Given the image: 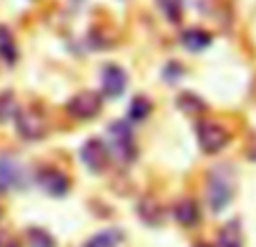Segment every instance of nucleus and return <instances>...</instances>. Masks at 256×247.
I'll return each instance as SVG.
<instances>
[{"label":"nucleus","instance_id":"nucleus-1","mask_svg":"<svg viewBox=\"0 0 256 247\" xmlns=\"http://www.w3.org/2000/svg\"><path fill=\"white\" fill-rule=\"evenodd\" d=\"M234 171L230 166H216L209 173L207 182V202L212 212H222L234 198Z\"/></svg>","mask_w":256,"mask_h":247},{"label":"nucleus","instance_id":"nucleus-2","mask_svg":"<svg viewBox=\"0 0 256 247\" xmlns=\"http://www.w3.org/2000/svg\"><path fill=\"white\" fill-rule=\"evenodd\" d=\"M108 140H110V148L122 162H130L135 158V140H132V130L128 122H112L108 126Z\"/></svg>","mask_w":256,"mask_h":247},{"label":"nucleus","instance_id":"nucleus-3","mask_svg":"<svg viewBox=\"0 0 256 247\" xmlns=\"http://www.w3.org/2000/svg\"><path fill=\"white\" fill-rule=\"evenodd\" d=\"M198 142L204 153H218L230 144V132L216 122L198 124Z\"/></svg>","mask_w":256,"mask_h":247},{"label":"nucleus","instance_id":"nucleus-4","mask_svg":"<svg viewBox=\"0 0 256 247\" xmlns=\"http://www.w3.org/2000/svg\"><path fill=\"white\" fill-rule=\"evenodd\" d=\"M102 110V97L97 92H79L68 102V112L76 120H92Z\"/></svg>","mask_w":256,"mask_h":247},{"label":"nucleus","instance_id":"nucleus-5","mask_svg":"<svg viewBox=\"0 0 256 247\" xmlns=\"http://www.w3.org/2000/svg\"><path fill=\"white\" fill-rule=\"evenodd\" d=\"M81 162L90 168V171L99 173L106 168L108 164V148L102 140H88L81 146Z\"/></svg>","mask_w":256,"mask_h":247},{"label":"nucleus","instance_id":"nucleus-6","mask_svg":"<svg viewBox=\"0 0 256 247\" xmlns=\"http://www.w3.org/2000/svg\"><path fill=\"white\" fill-rule=\"evenodd\" d=\"M102 90L110 99L120 97L126 90V72L120 66H106L102 70Z\"/></svg>","mask_w":256,"mask_h":247},{"label":"nucleus","instance_id":"nucleus-7","mask_svg":"<svg viewBox=\"0 0 256 247\" xmlns=\"http://www.w3.org/2000/svg\"><path fill=\"white\" fill-rule=\"evenodd\" d=\"M22 184V166L12 155H0V191Z\"/></svg>","mask_w":256,"mask_h":247},{"label":"nucleus","instance_id":"nucleus-8","mask_svg":"<svg viewBox=\"0 0 256 247\" xmlns=\"http://www.w3.org/2000/svg\"><path fill=\"white\" fill-rule=\"evenodd\" d=\"M38 184L43 186V191L50 196H66L70 182H68V178L63 176L61 171H56V168H43V171L38 173Z\"/></svg>","mask_w":256,"mask_h":247},{"label":"nucleus","instance_id":"nucleus-9","mask_svg":"<svg viewBox=\"0 0 256 247\" xmlns=\"http://www.w3.org/2000/svg\"><path fill=\"white\" fill-rule=\"evenodd\" d=\"M16 126L20 137L25 140H38V137L45 135V122L40 115H34V112H20L16 115Z\"/></svg>","mask_w":256,"mask_h":247},{"label":"nucleus","instance_id":"nucleus-10","mask_svg":"<svg viewBox=\"0 0 256 247\" xmlns=\"http://www.w3.org/2000/svg\"><path fill=\"white\" fill-rule=\"evenodd\" d=\"M180 40L186 50H191V52H200V50H204V48L212 45V34L204 32V30H198V27H191V30L182 32Z\"/></svg>","mask_w":256,"mask_h":247},{"label":"nucleus","instance_id":"nucleus-11","mask_svg":"<svg viewBox=\"0 0 256 247\" xmlns=\"http://www.w3.org/2000/svg\"><path fill=\"white\" fill-rule=\"evenodd\" d=\"M176 218L180 225H186V227H194L196 222L200 220V212H198V204L194 200H180L176 204Z\"/></svg>","mask_w":256,"mask_h":247},{"label":"nucleus","instance_id":"nucleus-12","mask_svg":"<svg viewBox=\"0 0 256 247\" xmlns=\"http://www.w3.org/2000/svg\"><path fill=\"white\" fill-rule=\"evenodd\" d=\"M218 245L220 247H243V234H240L238 220H230L218 232Z\"/></svg>","mask_w":256,"mask_h":247},{"label":"nucleus","instance_id":"nucleus-13","mask_svg":"<svg viewBox=\"0 0 256 247\" xmlns=\"http://www.w3.org/2000/svg\"><path fill=\"white\" fill-rule=\"evenodd\" d=\"M122 238L124 236H122L120 230H106V232H99L97 236H92L84 247H120Z\"/></svg>","mask_w":256,"mask_h":247},{"label":"nucleus","instance_id":"nucleus-14","mask_svg":"<svg viewBox=\"0 0 256 247\" xmlns=\"http://www.w3.org/2000/svg\"><path fill=\"white\" fill-rule=\"evenodd\" d=\"M0 54H2V58L7 63H14L16 61V43H14V36L12 32L7 30V27L0 25Z\"/></svg>","mask_w":256,"mask_h":247},{"label":"nucleus","instance_id":"nucleus-15","mask_svg":"<svg viewBox=\"0 0 256 247\" xmlns=\"http://www.w3.org/2000/svg\"><path fill=\"white\" fill-rule=\"evenodd\" d=\"M178 108L184 112H189V115H196V112H202L204 110V104L200 102L196 94L191 92H182L180 97H178Z\"/></svg>","mask_w":256,"mask_h":247},{"label":"nucleus","instance_id":"nucleus-16","mask_svg":"<svg viewBox=\"0 0 256 247\" xmlns=\"http://www.w3.org/2000/svg\"><path fill=\"white\" fill-rule=\"evenodd\" d=\"M150 102L146 97H135L132 99V104H130V108H128V112H130V120H135V122H142V120H146V115H150Z\"/></svg>","mask_w":256,"mask_h":247},{"label":"nucleus","instance_id":"nucleus-17","mask_svg":"<svg viewBox=\"0 0 256 247\" xmlns=\"http://www.w3.org/2000/svg\"><path fill=\"white\" fill-rule=\"evenodd\" d=\"M140 216L144 218L148 225H158V222L162 220V212H160V207L153 202V200H142V204H140Z\"/></svg>","mask_w":256,"mask_h":247},{"label":"nucleus","instance_id":"nucleus-18","mask_svg":"<svg viewBox=\"0 0 256 247\" xmlns=\"http://www.w3.org/2000/svg\"><path fill=\"white\" fill-rule=\"evenodd\" d=\"M16 102H14L12 92H2L0 94V122H9L12 117H16Z\"/></svg>","mask_w":256,"mask_h":247},{"label":"nucleus","instance_id":"nucleus-19","mask_svg":"<svg viewBox=\"0 0 256 247\" xmlns=\"http://www.w3.org/2000/svg\"><path fill=\"white\" fill-rule=\"evenodd\" d=\"M30 247H54V238L45 230H30L27 232Z\"/></svg>","mask_w":256,"mask_h":247},{"label":"nucleus","instance_id":"nucleus-20","mask_svg":"<svg viewBox=\"0 0 256 247\" xmlns=\"http://www.w3.org/2000/svg\"><path fill=\"white\" fill-rule=\"evenodd\" d=\"M158 4L162 7V12L166 14V18H171V20H180L182 0H158Z\"/></svg>","mask_w":256,"mask_h":247},{"label":"nucleus","instance_id":"nucleus-21","mask_svg":"<svg viewBox=\"0 0 256 247\" xmlns=\"http://www.w3.org/2000/svg\"><path fill=\"white\" fill-rule=\"evenodd\" d=\"M248 158L256 162V137H252V142L248 144Z\"/></svg>","mask_w":256,"mask_h":247}]
</instances>
